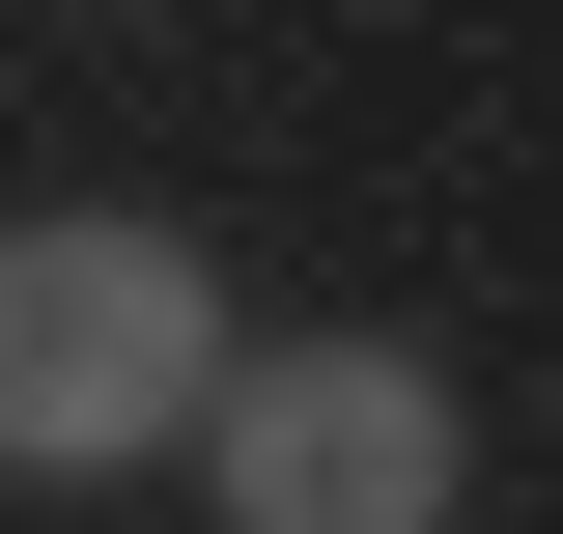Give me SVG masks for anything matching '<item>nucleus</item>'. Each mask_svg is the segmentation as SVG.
<instances>
[{"label":"nucleus","mask_w":563,"mask_h":534,"mask_svg":"<svg viewBox=\"0 0 563 534\" xmlns=\"http://www.w3.org/2000/svg\"><path fill=\"white\" fill-rule=\"evenodd\" d=\"M198 507L225 534H451L479 507V394L422 337H254V394L198 422Z\"/></svg>","instance_id":"nucleus-2"},{"label":"nucleus","mask_w":563,"mask_h":534,"mask_svg":"<svg viewBox=\"0 0 563 534\" xmlns=\"http://www.w3.org/2000/svg\"><path fill=\"white\" fill-rule=\"evenodd\" d=\"M225 394H254L225 225H169V198H29V225H0V507L198 478Z\"/></svg>","instance_id":"nucleus-1"},{"label":"nucleus","mask_w":563,"mask_h":534,"mask_svg":"<svg viewBox=\"0 0 563 534\" xmlns=\"http://www.w3.org/2000/svg\"><path fill=\"white\" fill-rule=\"evenodd\" d=\"M85 29H141V0H85Z\"/></svg>","instance_id":"nucleus-3"}]
</instances>
